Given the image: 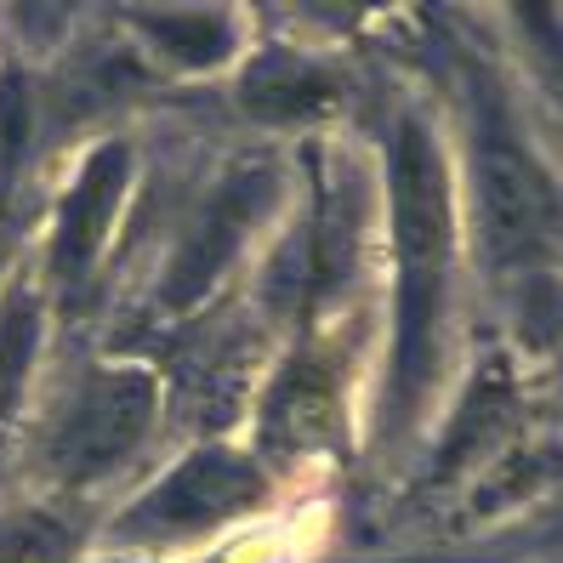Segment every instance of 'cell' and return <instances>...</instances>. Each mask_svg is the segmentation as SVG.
Here are the masks:
<instances>
[{
    "instance_id": "cell-6",
    "label": "cell",
    "mask_w": 563,
    "mask_h": 563,
    "mask_svg": "<svg viewBox=\"0 0 563 563\" xmlns=\"http://www.w3.org/2000/svg\"><path fill=\"white\" fill-rule=\"evenodd\" d=\"M336 427V382L319 358H302L274 382L268 410H262V433L274 450H308L319 439H330Z\"/></svg>"
},
{
    "instance_id": "cell-9",
    "label": "cell",
    "mask_w": 563,
    "mask_h": 563,
    "mask_svg": "<svg viewBox=\"0 0 563 563\" xmlns=\"http://www.w3.org/2000/svg\"><path fill=\"white\" fill-rule=\"evenodd\" d=\"M245 103L256 114H308V109L330 103V86L308 69H268V75L245 80Z\"/></svg>"
},
{
    "instance_id": "cell-4",
    "label": "cell",
    "mask_w": 563,
    "mask_h": 563,
    "mask_svg": "<svg viewBox=\"0 0 563 563\" xmlns=\"http://www.w3.org/2000/svg\"><path fill=\"white\" fill-rule=\"evenodd\" d=\"M262 489L268 484H262V473L251 467L245 455H222V450L217 455H194L148 495V507L137 512V523L143 529H211L222 518L256 507Z\"/></svg>"
},
{
    "instance_id": "cell-2",
    "label": "cell",
    "mask_w": 563,
    "mask_h": 563,
    "mask_svg": "<svg viewBox=\"0 0 563 563\" xmlns=\"http://www.w3.org/2000/svg\"><path fill=\"white\" fill-rule=\"evenodd\" d=\"M154 421V382L143 371L97 376L57 433V467L69 478H91L125 461Z\"/></svg>"
},
{
    "instance_id": "cell-3",
    "label": "cell",
    "mask_w": 563,
    "mask_h": 563,
    "mask_svg": "<svg viewBox=\"0 0 563 563\" xmlns=\"http://www.w3.org/2000/svg\"><path fill=\"white\" fill-rule=\"evenodd\" d=\"M478 177H484V211L495 228V245L507 256H529L552 245V188L541 165L529 159L501 125L484 131L478 148Z\"/></svg>"
},
{
    "instance_id": "cell-7",
    "label": "cell",
    "mask_w": 563,
    "mask_h": 563,
    "mask_svg": "<svg viewBox=\"0 0 563 563\" xmlns=\"http://www.w3.org/2000/svg\"><path fill=\"white\" fill-rule=\"evenodd\" d=\"M251 211H256V188H251V177H240V183L217 200L211 222H200L194 245L183 251L177 279H172V302H194V296H200V290L217 279V268L228 262V251H234V245H240V234L251 228Z\"/></svg>"
},
{
    "instance_id": "cell-1",
    "label": "cell",
    "mask_w": 563,
    "mask_h": 563,
    "mask_svg": "<svg viewBox=\"0 0 563 563\" xmlns=\"http://www.w3.org/2000/svg\"><path fill=\"white\" fill-rule=\"evenodd\" d=\"M393 222H399V399L416 405L439 353L450 268L444 165L439 148L421 137V125H405L399 148H393Z\"/></svg>"
},
{
    "instance_id": "cell-10",
    "label": "cell",
    "mask_w": 563,
    "mask_h": 563,
    "mask_svg": "<svg viewBox=\"0 0 563 563\" xmlns=\"http://www.w3.org/2000/svg\"><path fill=\"white\" fill-rule=\"evenodd\" d=\"M0 563H69V536L41 512L7 518L0 523Z\"/></svg>"
},
{
    "instance_id": "cell-8",
    "label": "cell",
    "mask_w": 563,
    "mask_h": 563,
    "mask_svg": "<svg viewBox=\"0 0 563 563\" xmlns=\"http://www.w3.org/2000/svg\"><path fill=\"white\" fill-rule=\"evenodd\" d=\"M512 410H518V387L507 376V364L495 358L489 371H484V382L473 387V399H467V410H461V421L450 427V439H444V473L461 467L467 455H478L484 444H495V433L512 421Z\"/></svg>"
},
{
    "instance_id": "cell-11",
    "label": "cell",
    "mask_w": 563,
    "mask_h": 563,
    "mask_svg": "<svg viewBox=\"0 0 563 563\" xmlns=\"http://www.w3.org/2000/svg\"><path fill=\"white\" fill-rule=\"evenodd\" d=\"M29 347H35V302L18 296V302L0 313V410L12 405V393L29 371Z\"/></svg>"
},
{
    "instance_id": "cell-5",
    "label": "cell",
    "mask_w": 563,
    "mask_h": 563,
    "mask_svg": "<svg viewBox=\"0 0 563 563\" xmlns=\"http://www.w3.org/2000/svg\"><path fill=\"white\" fill-rule=\"evenodd\" d=\"M125 194V154L120 148H103L75 183V194L63 200V217H57V279L63 285H80L86 268L103 251L109 228H114V206Z\"/></svg>"
},
{
    "instance_id": "cell-12",
    "label": "cell",
    "mask_w": 563,
    "mask_h": 563,
    "mask_svg": "<svg viewBox=\"0 0 563 563\" xmlns=\"http://www.w3.org/2000/svg\"><path fill=\"white\" fill-rule=\"evenodd\" d=\"M148 29L154 35H183V57H194V63H206V57H222V23L217 18H200V12H188V18H148Z\"/></svg>"
}]
</instances>
